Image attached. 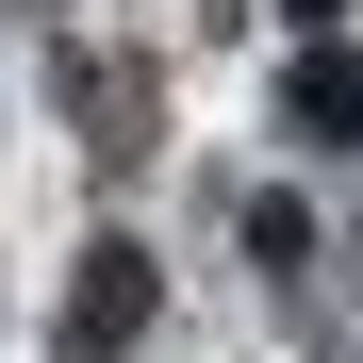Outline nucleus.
I'll use <instances>...</instances> for the list:
<instances>
[{
  "mask_svg": "<svg viewBox=\"0 0 363 363\" xmlns=\"http://www.w3.org/2000/svg\"><path fill=\"white\" fill-rule=\"evenodd\" d=\"M297 116H314V133H363V50H314V67H297Z\"/></svg>",
  "mask_w": 363,
  "mask_h": 363,
  "instance_id": "obj_2",
  "label": "nucleus"
},
{
  "mask_svg": "<svg viewBox=\"0 0 363 363\" xmlns=\"http://www.w3.org/2000/svg\"><path fill=\"white\" fill-rule=\"evenodd\" d=\"M133 297H149V264H133V248H99V264H83V297H67V363H116Z\"/></svg>",
  "mask_w": 363,
  "mask_h": 363,
  "instance_id": "obj_1",
  "label": "nucleus"
}]
</instances>
